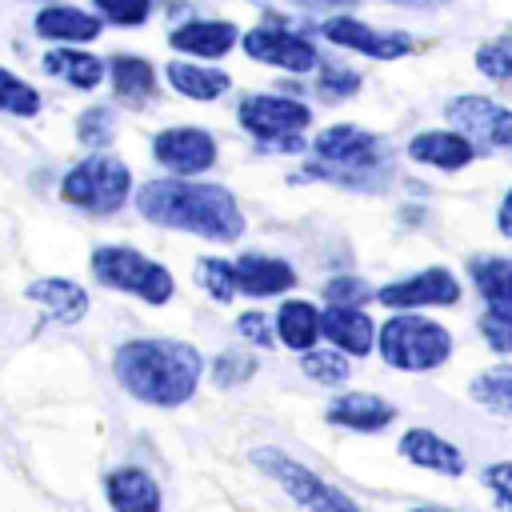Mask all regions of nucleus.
<instances>
[{"label": "nucleus", "mask_w": 512, "mask_h": 512, "mask_svg": "<svg viewBox=\"0 0 512 512\" xmlns=\"http://www.w3.org/2000/svg\"><path fill=\"white\" fill-rule=\"evenodd\" d=\"M320 336L328 340V348H336L340 356H368L376 348V324L364 308H324L320 312Z\"/></svg>", "instance_id": "18"}, {"label": "nucleus", "mask_w": 512, "mask_h": 512, "mask_svg": "<svg viewBox=\"0 0 512 512\" xmlns=\"http://www.w3.org/2000/svg\"><path fill=\"white\" fill-rule=\"evenodd\" d=\"M232 280H236V292H244L252 300H268V296H284L288 288H296V268L280 256L244 252L232 264Z\"/></svg>", "instance_id": "15"}, {"label": "nucleus", "mask_w": 512, "mask_h": 512, "mask_svg": "<svg viewBox=\"0 0 512 512\" xmlns=\"http://www.w3.org/2000/svg\"><path fill=\"white\" fill-rule=\"evenodd\" d=\"M152 156L176 176V180H192L200 172H208L216 164V140L208 128L196 124H176L152 136Z\"/></svg>", "instance_id": "13"}, {"label": "nucleus", "mask_w": 512, "mask_h": 512, "mask_svg": "<svg viewBox=\"0 0 512 512\" xmlns=\"http://www.w3.org/2000/svg\"><path fill=\"white\" fill-rule=\"evenodd\" d=\"M444 120L476 152H512V108L492 96L460 92L444 104Z\"/></svg>", "instance_id": "9"}, {"label": "nucleus", "mask_w": 512, "mask_h": 512, "mask_svg": "<svg viewBox=\"0 0 512 512\" xmlns=\"http://www.w3.org/2000/svg\"><path fill=\"white\" fill-rule=\"evenodd\" d=\"M272 332H276V340H280L284 348L308 352V348L320 344V308H316L312 300H296V296H292V300H284V304L276 308Z\"/></svg>", "instance_id": "23"}, {"label": "nucleus", "mask_w": 512, "mask_h": 512, "mask_svg": "<svg viewBox=\"0 0 512 512\" xmlns=\"http://www.w3.org/2000/svg\"><path fill=\"white\" fill-rule=\"evenodd\" d=\"M300 4H324V8H340V4H352V0H300Z\"/></svg>", "instance_id": "43"}, {"label": "nucleus", "mask_w": 512, "mask_h": 512, "mask_svg": "<svg viewBox=\"0 0 512 512\" xmlns=\"http://www.w3.org/2000/svg\"><path fill=\"white\" fill-rule=\"evenodd\" d=\"M240 40V28L232 20H188V24H176L168 32V44L184 56H200V60H220L236 48Z\"/></svg>", "instance_id": "20"}, {"label": "nucleus", "mask_w": 512, "mask_h": 512, "mask_svg": "<svg viewBox=\"0 0 512 512\" xmlns=\"http://www.w3.org/2000/svg\"><path fill=\"white\" fill-rule=\"evenodd\" d=\"M92 276L104 284V288H116V292H128L144 304H168L172 292H176V280L164 264L148 260L144 252L128 248V244H104L92 252Z\"/></svg>", "instance_id": "7"}, {"label": "nucleus", "mask_w": 512, "mask_h": 512, "mask_svg": "<svg viewBox=\"0 0 512 512\" xmlns=\"http://www.w3.org/2000/svg\"><path fill=\"white\" fill-rule=\"evenodd\" d=\"M108 76H112L116 100L128 104V108H144L152 100V92H156V72H152V64L144 56H128V52L112 56Z\"/></svg>", "instance_id": "25"}, {"label": "nucleus", "mask_w": 512, "mask_h": 512, "mask_svg": "<svg viewBox=\"0 0 512 512\" xmlns=\"http://www.w3.org/2000/svg\"><path fill=\"white\" fill-rule=\"evenodd\" d=\"M40 64L48 76L68 80L72 88H96L104 80V60L92 52H80V48H52Z\"/></svg>", "instance_id": "27"}, {"label": "nucleus", "mask_w": 512, "mask_h": 512, "mask_svg": "<svg viewBox=\"0 0 512 512\" xmlns=\"http://www.w3.org/2000/svg\"><path fill=\"white\" fill-rule=\"evenodd\" d=\"M408 512H452V508H436V504H424V508H408Z\"/></svg>", "instance_id": "44"}, {"label": "nucleus", "mask_w": 512, "mask_h": 512, "mask_svg": "<svg viewBox=\"0 0 512 512\" xmlns=\"http://www.w3.org/2000/svg\"><path fill=\"white\" fill-rule=\"evenodd\" d=\"M0 112H12V116H36L40 112V92L12 76L8 68H0Z\"/></svg>", "instance_id": "32"}, {"label": "nucleus", "mask_w": 512, "mask_h": 512, "mask_svg": "<svg viewBox=\"0 0 512 512\" xmlns=\"http://www.w3.org/2000/svg\"><path fill=\"white\" fill-rule=\"evenodd\" d=\"M324 420L336 424V428H344V432L372 436V432H380V428H388L396 420V404H388L376 392H340L336 400H328Z\"/></svg>", "instance_id": "16"}, {"label": "nucleus", "mask_w": 512, "mask_h": 512, "mask_svg": "<svg viewBox=\"0 0 512 512\" xmlns=\"http://www.w3.org/2000/svg\"><path fill=\"white\" fill-rule=\"evenodd\" d=\"M384 308L392 312H424V308H452L460 304V280L452 268L444 264H432V268H420L412 276H400L384 288L372 292Z\"/></svg>", "instance_id": "10"}, {"label": "nucleus", "mask_w": 512, "mask_h": 512, "mask_svg": "<svg viewBox=\"0 0 512 512\" xmlns=\"http://www.w3.org/2000/svg\"><path fill=\"white\" fill-rule=\"evenodd\" d=\"M252 464L284 488V496H292V504H300L304 512H364L344 488L328 484L324 476H316L308 464H300L296 456H288L284 448H252Z\"/></svg>", "instance_id": "5"}, {"label": "nucleus", "mask_w": 512, "mask_h": 512, "mask_svg": "<svg viewBox=\"0 0 512 512\" xmlns=\"http://www.w3.org/2000/svg\"><path fill=\"white\" fill-rule=\"evenodd\" d=\"M468 276L484 300V320L512 328V256H468Z\"/></svg>", "instance_id": "14"}, {"label": "nucleus", "mask_w": 512, "mask_h": 512, "mask_svg": "<svg viewBox=\"0 0 512 512\" xmlns=\"http://www.w3.org/2000/svg\"><path fill=\"white\" fill-rule=\"evenodd\" d=\"M236 332H240L248 344H256V348H272V344H276V332H272V316H264V312H240V320H236Z\"/></svg>", "instance_id": "39"}, {"label": "nucleus", "mask_w": 512, "mask_h": 512, "mask_svg": "<svg viewBox=\"0 0 512 512\" xmlns=\"http://www.w3.org/2000/svg\"><path fill=\"white\" fill-rule=\"evenodd\" d=\"M112 372L132 400L152 404V408H180L200 388L204 356L184 340L140 336V340H124L116 348Z\"/></svg>", "instance_id": "1"}, {"label": "nucleus", "mask_w": 512, "mask_h": 512, "mask_svg": "<svg viewBox=\"0 0 512 512\" xmlns=\"http://www.w3.org/2000/svg\"><path fill=\"white\" fill-rule=\"evenodd\" d=\"M308 152H312V160L304 164V176H316V180H328L340 188L372 192L392 176L388 140L360 124H328L324 132L312 136Z\"/></svg>", "instance_id": "3"}, {"label": "nucleus", "mask_w": 512, "mask_h": 512, "mask_svg": "<svg viewBox=\"0 0 512 512\" xmlns=\"http://www.w3.org/2000/svg\"><path fill=\"white\" fill-rule=\"evenodd\" d=\"M472 60H476V72H480V76H488V80H496V84H512V32H504V36L480 44Z\"/></svg>", "instance_id": "30"}, {"label": "nucleus", "mask_w": 512, "mask_h": 512, "mask_svg": "<svg viewBox=\"0 0 512 512\" xmlns=\"http://www.w3.org/2000/svg\"><path fill=\"white\" fill-rule=\"evenodd\" d=\"M300 372L312 380V384H324V388H340V384H348V376H352V364H348V356H340L336 348H308V352H300Z\"/></svg>", "instance_id": "29"}, {"label": "nucleus", "mask_w": 512, "mask_h": 512, "mask_svg": "<svg viewBox=\"0 0 512 512\" xmlns=\"http://www.w3.org/2000/svg\"><path fill=\"white\" fill-rule=\"evenodd\" d=\"M24 296L36 300V304H40L52 320H60V324H76V320H84V312H88V292H84L76 280H64V276L32 280V284L24 288Z\"/></svg>", "instance_id": "22"}, {"label": "nucleus", "mask_w": 512, "mask_h": 512, "mask_svg": "<svg viewBox=\"0 0 512 512\" xmlns=\"http://www.w3.org/2000/svg\"><path fill=\"white\" fill-rule=\"evenodd\" d=\"M60 196L72 208H84L92 216H112L132 196V172H128L124 160H116L108 152H96V156H88V160H80L76 168L64 172Z\"/></svg>", "instance_id": "6"}, {"label": "nucleus", "mask_w": 512, "mask_h": 512, "mask_svg": "<svg viewBox=\"0 0 512 512\" xmlns=\"http://www.w3.org/2000/svg\"><path fill=\"white\" fill-rule=\"evenodd\" d=\"M104 496H108L112 512H160V504H164L160 484L144 468H132V464L104 476Z\"/></svg>", "instance_id": "21"}, {"label": "nucleus", "mask_w": 512, "mask_h": 512, "mask_svg": "<svg viewBox=\"0 0 512 512\" xmlns=\"http://www.w3.org/2000/svg\"><path fill=\"white\" fill-rule=\"evenodd\" d=\"M96 12H100V20H112V24L136 28V24H144V20H148L152 0H96Z\"/></svg>", "instance_id": "37"}, {"label": "nucleus", "mask_w": 512, "mask_h": 512, "mask_svg": "<svg viewBox=\"0 0 512 512\" xmlns=\"http://www.w3.org/2000/svg\"><path fill=\"white\" fill-rule=\"evenodd\" d=\"M376 348L396 372H436L452 356V332L424 312H396L376 328Z\"/></svg>", "instance_id": "4"}, {"label": "nucleus", "mask_w": 512, "mask_h": 512, "mask_svg": "<svg viewBox=\"0 0 512 512\" xmlns=\"http://www.w3.org/2000/svg\"><path fill=\"white\" fill-rule=\"evenodd\" d=\"M404 152H408V160H416L424 168H440V172H460V168H468L476 160V148L460 132H452V128L416 132Z\"/></svg>", "instance_id": "19"}, {"label": "nucleus", "mask_w": 512, "mask_h": 512, "mask_svg": "<svg viewBox=\"0 0 512 512\" xmlns=\"http://www.w3.org/2000/svg\"><path fill=\"white\" fill-rule=\"evenodd\" d=\"M100 28H104V20L92 16V12H80V8H64V4H56V8H40V12H36V32H40L44 40L88 44V40L100 36Z\"/></svg>", "instance_id": "24"}, {"label": "nucleus", "mask_w": 512, "mask_h": 512, "mask_svg": "<svg viewBox=\"0 0 512 512\" xmlns=\"http://www.w3.org/2000/svg\"><path fill=\"white\" fill-rule=\"evenodd\" d=\"M236 120H240V128H244L252 140H260L264 148L300 152V148H304L300 132L312 124V108H308L304 100H292V96L252 92V96L240 100Z\"/></svg>", "instance_id": "8"}, {"label": "nucleus", "mask_w": 512, "mask_h": 512, "mask_svg": "<svg viewBox=\"0 0 512 512\" xmlns=\"http://www.w3.org/2000/svg\"><path fill=\"white\" fill-rule=\"evenodd\" d=\"M196 276H200V288H204L212 300L228 304V300L236 296V280H232V264H228V260L208 256V260L196 264Z\"/></svg>", "instance_id": "35"}, {"label": "nucleus", "mask_w": 512, "mask_h": 512, "mask_svg": "<svg viewBox=\"0 0 512 512\" xmlns=\"http://www.w3.org/2000/svg\"><path fill=\"white\" fill-rule=\"evenodd\" d=\"M496 228H500L504 240H512V188L504 192V200H500V208H496Z\"/></svg>", "instance_id": "41"}, {"label": "nucleus", "mask_w": 512, "mask_h": 512, "mask_svg": "<svg viewBox=\"0 0 512 512\" xmlns=\"http://www.w3.org/2000/svg\"><path fill=\"white\" fill-rule=\"evenodd\" d=\"M360 84H364V76H360L356 68L336 64V60H324V64H320L316 92H320L324 100H348V96H356V92H360Z\"/></svg>", "instance_id": "31"}, {"label": "nucleus", "mask_w": 512, "mask_h": 512, "mask_svg": "<svg viewBox=\"0 0 512 512\" xmlns=\"http://www.w3.org/2000/svg\"><path fill=\"white\" fill-rule=\"evenodd\" d=\"M164 76H168V84H172L180 96H188V100H216V96H224V92L232 88V76H228L224 68L188 64V60H172V64L164 68Z\"/></svg>", "instance_id": "26"}, {"label": "nucleus", "mask_w": 512, "mask_h": 512, "mask_svg": "<svg viewBox=\"0 0 512 512\" xmlns=\"http://www.w3.org/2000/svg\"><path fill=\"white\" fill-rule=\"evenodd\" d=\"M468 396L496 416H512V364H492L476 372L468 384Z\"/></svg>", "instance_id": "28"}, {"label": "nucleus", "mask_w": 512, "mask_h": 512, "mask_svg": "<svg viewBox=\"0 0 512 512\" xmlns=\"http://www.w3.org/2000/svg\"><path fill=\"white\" fill-rule=\"evenodd\" d=\"M240 44H244V52L252 60L272 64L280 72H312V68H320V48L308 36L288 32L280 24H256V28H248L240 36Z\"/></svg>", "instance_id": "11"}, {"label": "nucleus", "mask_w": 512, "mask_h": 512, "mask_svg": "<svg viewBox=\"0 0 512 512\" xmlns=\"http://www.w3.org/2000/svg\"><path fill=\"white\" fill-rule=\"evenodd\" d=\"M480 336H484V344H488L492 352H500V356H508V352H512V328L492 324V320H484V316H480Z\"/></svg>", "instance_id": "40"}, {"label": "nucleus", "mask_w": 512, "mask_h": 512, "mask_svg": "<svg viewBox=\"0 0 512 512\" xmlns=\"http://www.w3.org/2000/svg\"><path fill=\"white\" fill-rule=\"evenodd\" d=\"M136 208L148 224L160 228H180L216 244H232L244 236V212L236 196L220 184H200V180H148L136 192Z\"/></svg>", "instance_id": "2"}, {"label": "nucleus", "mask_w": 512, "mask_h": 512, "mask_svg": "<svg viewBox=\"0 0 512 512\" xmlns=\"http://www.w3.org/2000/svg\"><path fill=\"white\" fill-rule=\"evenodd\" d=\"M76 136H80V144H88V148H108L112 136H116V116H112V108H108V104L84 108L80 120H76Z\"/></svg>", "instance_id": "33"}, {"label": "nucleus", "mask_w": 512, "mask_h": 512, "mask_svg": "<svg viewBox=\"0 0 512 512\" xmlns=\"http://www.w3.org/2000/svg\"><path fill=\"white\" fill-rule=\"evenodd\" d=\"M396 452L408 464H416L424 472H436V476H464V468H468L464 464V452L452 440H444L436 428H408L396 440Z\"/></svg>", "instance_id": "17"}, {"label": "nucleus", "mask_w": 512, "mask_h": 512, "mask_svg": "<svg viewBox=\"0 0 512 512\" xmlns=\"http://www.w3.org/2000/svg\"><path fill=\"white\" fill-rule=\"evenodd\" d=\"M256 368H260V364H256L252 352H236V348H228V352H220V356L212 360V384H220V388H236V384L252 380Z\"/></svg>", "instance_id": "34"}, {"label": "nucleus", "mask_w": 512, "mask_h": 512, "mask_svg": "<svg viewBox=\"0 0 512 512\" xmlns=\"http://www.w3.org/2000/svg\"><path fill=\"white\" fill-rule=\"evenodd\" d=\"M480 484L496 496V504H500L504 512H512V460H492V464H484Z\"/></svg>", "instance_id": "38"}, {"label": "nucleus", "mask_w": 512, "mask_h": 512, "mask_svg": "<svg viewBox=\"0 0 512 512\" xmlns=\"http://www.w3.org/2000/svg\"><path fill=\"white\" fill-rule=\"evenodd\" d=\"M372 296V288L360 276H332L324 284V300L332 308H364V300Z\"/></svg>", "instance_id": "36"}, {"label": "nucleus", "mask_w": 512, "mask_h": 512, "mask_svg": "<svg viewBox=\"0 0 512 512\" xmlns=\"http://www.w3.org/2000/svg\"><path fill=\"white\" fill-rule=\"evenodd\" d=\"M400 8H432V4H444V0H392Z\"/></svg>", "instance_id": "42"}, {"label": "nucleus", "mask_w": 512, "mask_h": 512, "mask_svg": "<svg viewBox=\"0 0 512 512\" xmlns=\"http://www.w3.org/2000/svg\"><path fill=\"white\" fill-rule=\"evenodd\" d=\"M324 40H332L336 48H348V52H360V56H372V60H400L416 48V40L400 28H376L368 20H356V16H328L320 24Z\"/></svg>", "instance_id": "12"}]
</instances>
